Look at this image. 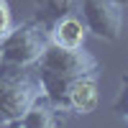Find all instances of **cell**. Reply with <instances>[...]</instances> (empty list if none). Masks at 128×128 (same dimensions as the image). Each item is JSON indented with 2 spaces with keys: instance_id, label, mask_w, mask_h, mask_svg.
Masks as SVG:
<instances>
[{
  "instance_id": "cell-5",
  "label": "cell",
  "mask_w": 128,
  "mask_h": 128,
  "mask_svg": "<svg viewBox=\"0 0 128 128\" xmlns=\"http://www.w3.org/2000/svg\"><path fill=\"white\" fill-rule=\"evenodd\" d=\"M67 108L74 115H90L98 108V80H95V72L92 74H80V77L72 80Z\"/></svg>"
},
{
  "instance_id": "cell-6",
  "label": "cell",
  "mask_w": 128,
  "mask_h": 128,
  "mask_svg": "<svg viewBox=\"0 0 128 128\" xmlns=\"http://www.w3.org/2000/svg\"><path fill=\"white\" fill-rule=\"evenodd\" d=\"M84 38H87V26L74 13L59 18L49 28V41L56 46H64V49H80V46H84Z\"/></svg>"
},
{
  "instance_id": "cell-1",
  "label": "cell",
  "mask_w": 128,
  "mask_h": 128,
  "mask_svg": "<svg viewBox=\"0 0 128 128\" xmlns=\"http://www.w3.org/2000/svg\"><path fill=\"white\" fill-rule=\"evenodd\" d=\"M38 98V77L18 67H0V126H13Z\"/></svg>"
},
{
  "instance_id": "cell-4",
  "label": "cell",
  "mask_w": 128,
  "mask_h": 128,
  "mask_svg": "<svg viewBox=\"0 0 128 128\" xmlns=\"http://www.w3.org/2000/svg\"><path fill=\"white\" fill-rule=\"evenodd\" d=\"M80 13L90 34L102 41H118L123 31V8L113 0H80Z\"/></svg>"
},
{
  "instance_id": "cell-3",
  "label": "cell",
  "mask_w": 128,
  "mask_h": 128,
  "mask_svg": "<svg viewBox=\"0 0 128 128\" xmlns=\"http://www.w3.org/2000/svg\"><path fill=\"white\" fill-rule=\"evenodd\" d=\"M38 72H54V74H64V77H80V74H92L98 69V59L90 51H84V46L80 49H64L56 44H46V49L41 51V56L36 62Z\"/></svg>"
},
{
  "instance_id": "cell-10",
  "label": "cell",
  "mask_w": 128,
  "mask_h": 128,
  "mask_svg": "<svg viewBox=\"0 0 128 128\" xmlns=\"http://www.w3.org/2000/svg\"><path fill=\"white\" fill-rule=\"evenodd\" d=\"M10 28H13V16H10V8H8L5 0H0V38H3Z\"/></svg>"
},
{
  "instance_id": "cell-2",
  "label": "cell",
  "mask_w": 128,
  "mask_h": 128,
  "mask_svg": "<svg viewBox=\"0 0 128 128\" xmlns=\"http://www.w3.org/2000/svg\"><path fill=\"white\" fill-rule=\"evenodd\" d=\"M46 44H49V34L36 20L13 26L0 38V67H18V69L36 67Z\"/></svg>"
},
{
  "instance_id": "cell-8",
  "label": "cell",
  "mask_w": 128,
  "mask_h": 128,
  "mask_svg": "<svg viewBox=\"0 0 128 128\" xmlns=\"http://www.w3.org/2000/svg\"><path fill=\"white\" fill-rule=\"evenodd\" d=\"M77 10H80V0H36L34 20L49 34V28L59 18L69 16V13H77Z\"/></svg>"
},
{
  "instance_id": "cell-9",
  "label": "cell",
  "mask_w": 128,
  "mask_h": 128,
  "mask_svg": "<svg viewBox=\"0 0 128 128\" xmlns=\"http://www.w3.org/2000/svg\"><path fill=\"white\" fill-rule=\"evenodd\" d=\"M113 110L123 115V118L128 120V74H123V82H120V92H118V98H115L113 102Z\"/></svg>"
},
{
  "instance_id": "cell-7",
  "label": "cell",
  "mask_w": 128,
  "mask_h": 128,
  "mask_svg": "<svg viewBox=\"0 0 128 128\" xmlns=\"http://www.w3.org/2000/svg\"><path fill=\"white\" fill-rule=\"evenodd\" d=\"M59 113H64V110L54 108V105L41 95V98L31 105L13 126H20V128H51V126H59L62 123L59 120Z\"/></svg>"
},
{
  "instance_id": "cell-11",
  "label": "cell",
  "mask_w": 128,
  "mask_h": 128,
  "mask_svg": "<svg viewBox=\"0 0 128 128\" xmlns=\"http://www.w3.org/2000/svg\"><path fill=\"white\" fill-rule=\"evenodd\" d=\"M113 3H115V5H120V8H126V5H128V0H113Z\"/></svg>"
}]
</instances>
